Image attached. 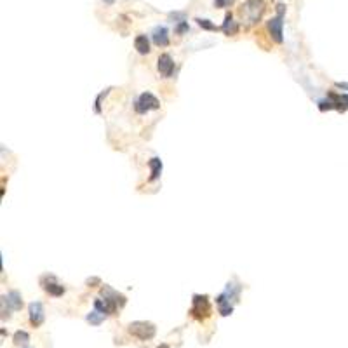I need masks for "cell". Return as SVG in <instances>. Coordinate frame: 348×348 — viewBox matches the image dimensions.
<instances>
[{"mask_svg": "<svg viewBox=\"0 0 348 348\" xmlns=\"http://www.w3.org/2000/svg\"><path fill=\"white\" fill-rule=\"evenodd\" d=\"M265 12V2L263 0H245L240 7V16L247 24H256L261 19Z\"/></svg>", "mask_w": 348, "mask_h": 348, "instance_id": "cell-1", "label": "cell"}, {"mask_svg": "<svg viewBox=\"0 0 348 348\" xmlns=\"http://www.w3.org/2000/svg\"><path fill=\"white\" fill-rule=\"evenodd\" d=\"M284 12H286V5L284 3H279L277 5V16L270 17L268 23H266V28H268L272 38L277 42V44H282L284 37H282V26H284Z\"/></svg>", "mask_w": 348, "mask_h": 348, "instance_id": "cell-2", "label": "cell"}, {"mask_svg": "<svg viewBox=\"0 0 348 348\" xmlns=\"http://www.w3.org/2000/svg\"><path fill=\"white\" fill-rule=\"evenodd\" d=\"M127 331L131 333L132 336H136V338L146 342V340H152L153 336H155V326H153L152 322L136 321V322H131V324H129Z\"/></svg>", "mask_w": 348, "mask_h": 348, "instance_id": "cell-3", "label": "cell"}, {"mask_svg": "<svg viewBox=\"0 0 348 348\" xmlns=\"http://www.w3.org/2000/svg\"><path fill=\"white\" fill-rule=\"evenodd\" d=\"M192 317L199 319V321H204L211 315V305H209V298L206 294H195L193 296V307L190 310Z\"/></svg>", "mask_w": 348, "mask_h": 348, "instance_id": "cell-4", "label": "cell"}, {"mask_svg": "<svg viewBox=\"0 0 348 348\" xmlns=\"http://www.w3.org/2000/svg\"><path fill=\"white\" fill-rule=\"evenodd\" d=\"M159 108H160V101L152 93H143L134 103V110L138 114H148V112L159 110Z\"/></svg>", "mask_w": 348, "mask_h": 348, "instance_id": "cell-5", "label": "cell"}, {"mask_svg": "<svg viewBox=\"0 0 348 348\" xmlns=\"http://www.w3.org/2000/svg\"><path fill=\"white\" fill-rule=\"evenodd\" d=\"M28 314H30V322L37 328V326H40L42 322H44L45 315H44V307H42V303H38V301H33V303H30V307H28Z\"/></svg>", "mask_w": 348, "mask_h": 348, "instance_id": "cell-6", "label": "cell"}, {"mask_svg": "<svg viewBox=\"0 0 348 348\" xmlns=\"http://www.w3.org/2000/svg\"><path fill=\"white\" fill-rule=\"evenodd\" d=\"M101 294H103V298L108 301L110 305H114L115 308H118V307H124L125 305V298L122 296V294H118L117 291H114L112 287H108V286H105L103 287V291H101Z\"/></svg>", "mask_w": 348, "mask_h": 348, "instance_id": "cell-7", "label": "cell"}, {"mask_svg": "<svg viewBox=\"0 0 348 348\" xmlns=\"http://www.w3.org/2000/svg\"><path fill=\"white\" fill-rule=\"evenodd\" d=\"M152 40L159 47H167L169 45V30L166 26H155L152 31Z\"/></svg>", "mask_w": 348, "mask_h": 348, "instance_id": "cell-8", "label": "cell"}, {"mask_svg": "<svg viewBox=\"0 0 348 348\" xmlns=\"http://www.w3.org/2000/svg\"><path fill=\"white\" fill-rule=\"evenodd\" d=\"M157 68H159L160 75L162 77H171L174 72V61L169 54H162L157 61Z\"/></svg>", "mask_w": 348, "mask_h": 348, "instance_id": "cell-9", "label": "cell"}, {"mask_svg": "<svg viewBox=\"0 0 348 348\" xmlns=\"http://www.w3.org/2000/svg\"><path fill=\"white\" fill-rule=\"evenodd\" d=\"M221 30H223L225 35H235L238 31V24L237 21H233V16H232V12H227L225 14V21H223V26H221Z\"/></svg>", "mask_w": 348, "mask_h": 348, "instance_id": "cell-10", "label": "cell"}, {"mask_svg": "<svg viewBox=\"0 0 348 348\" xmlns=\"http://www.w3.org/2000/svg\"><path fill=\"white\" fill-rule=\"evenodd\" d=\"M42 284H44V289L47 291L51 296H63L65 294V287L63 286H59L58 282H54V277H49V282H44L42 280Z\"/></svg>", "mask_w": 348, "mask_h": 348, "instance_id": "cell-11", "label": "cell"}, {"mask_svg": "<svg viewBox=\"0 0 348 348\" xmlns=\"http://www.w3.org/2000/svg\"><path fill=\"white\" fill-rule=\"evenodd\" d=\"M216 303H218V310H220V314L223 315V317H228V315L233 312V305H232L230 300H227L225 294H220V296L216 298Z\"/></svg>", "mask_w": 348, "mask_h": 348, "instance_id": "cell-12", "label": "cell"}, {"mask_svg": "<svg viewBox=\"0 0 348 348\" xmlns=\"http://www.w3.org/2000/svg\"><path fill=\"white\" fill-rule=\"evenodd\" d=\"M2 300L5 301L12 310H21V307H23V300H21V294L17 293V291H10V293L7 294V296H3Z\"/></svg>", "mask_w": 348, "mask_h": 348, "instance_id": "cell-13", "label": "cell"}, {"mask_svg": "<svg viewBox=\"0 0 348 348\" xmlns=\"http://www.w3.org/2000/svg\"><path fill=\"white\" fill-rule=\"evenodd\" d=\"M94 310L101 312L103 315H112V314H115L117 308L108 303L107 300H103V298H96V300H94Z\"/></svg>", "mask_w": 348, "mask_h": 348, "instance_id": "cell-14", "label": "cell"}, {"mask_svg": "<svg viewBox=\"0 0 348 348\" xmlns=\"http://www.w3.org/2000/svg\"><path fill=\"white\" fill-rule=\"evenodd\" d=\"M134 47L136 51L139 52V54H148L150 52V40L146 35H138V37L134 38Z\"/></svg>", "mask_w": 348, "mask_h": 348, "instance_id": "cell-15", "label": "cell"}, {"mask_svg": "<svg viewBox=\"0 0 348 348\" xmlns=\"http://www.w3.org/2000/svg\"><path fill=\"white\" fill-rule=\"evenodd\" d=\"M148 166H150V169H152L150 181H155V179L160 176V173H162V160H160L159 157H153V159L148 160Z\"/></svg>", "mask_w": 348, "mask_h": 348, "instance_id": "cell-16", "label": "cell"}, {"mask_svg": "<svg viewBox=\"0 0 348 348\" xmlns=\"http://www.w3.org/2000/svg\"><path fill=\"white\" fill-rule=\"evenodd\" d=\"M225 296H227V300H230L232 303H235V301L238 300V294H240V286H237L235 282H228L227 289H225Z\"/></svg>", "mask_w": 348, "mask_h": 348, "instance_id": "cell-17", "label": "cell"}, {"mask_svg": "<svg viewBox=\"0 0 348 348\" xmlns=\"http://www.w3.org/2000/svg\"><path fill=\"white\" fill-rule=\"evenodd\" d=\"M14 345L17 347H26L28 342H30V335H28L26 331H17L16 335H14Z\"/></svg>", "mask_w": 348, "mask_h": 348, "instance_id": "cell-18", "label": "cell"}, {"mask_svg": "<svg viewBox=\"0 0 348 348\" xmlns=\"http://www.w3.org/2000/svg\"><path fill=\"white\" fill-rule=\"evenodd\" d=\"M103 321H105V315L101 314V312H98V310L91 312V314L87 315V322H89V324H93V326H100Z\"/></svg>", "mask_w": 348, "mask_h": 348, "instance_id": "cell-19", "label": "cell"}, {"mask_svg": "<svg viewBox=\"0 0 348 348\" xmlns=\"http://www.w3.org/2000/svg\"><path fill=\"white\" fill-rule=\"evenodd\" d=\"M195 21H197V24H199L202 30H209V31H214V30H218V26L214 23H211L209 19H202V17H195Z\"/></svg>", "mask_w": 348, "mask_h": 348, "instance_id": "cell-20", "label": "cell"}, {"mask_svg": "<svg viewBox=\"0 0 348 348\" xmlns=\"http://www.w3.org/2000/svg\"><path fill=\"white\" fill-rule=\"evenodd\" d=\"M190 30V26H188V21H183V23H179V24H176L174 26V31L178 35H183V33H186V31Z\"/></svg>", "mask_w": 348, "mask_h": 348, "instance_id": "cell-21", "label": "cell"}, {"mask_svg": "<svg viewBox=\"0 0 348 348\" xmlns=\"http://www.w3.org/2000/svg\"><path fill=\"white\" fill-rule=\"evenodd\" d=\"M331 96L335 98V100H338L345 108H348V94H335V93H331Z\"/></svg>", "mask_w": 348, "mask_h": 348, "instance_id": "cell-22", "label": "cell"}, {"mask_svg": "<svg viewBox=\"0 0 348 348\" xmlns=\"http://www.w3.org/2000/svg\"><path fill=\"white\" fill-rule=\"evenodd\" d=\"M169 19H174L176 24H179V23H183V21H186V17H185V14H183V12H171Z\"/></svg>", "mask_w": 348, "mask_h": 348, "instance_id": "cell-23", "label": "cell"}, {"mask_svg": "<svg viewBox=\"0 0 348 348\" xmlns=\"http://www.w3.org/2000/svg\"><path fill=\"white\" fill-rule=\"evenodd\" d=\"M233 3V0H214V7L223 9V7H230Z\"/></svg>", "mask_w": 348, "mask_h": 348, "instance_id": "cell-24", "label": "cell"}, {"mask_svg": "<svg viewBox=\"0 0 348 348\" xmlns=\"http://www.w3.org/2000/svg\"><path fill=\"white\" fill-rule=\"evenodd\" d=\"M108 93H110V89H107L105 93H101L100 96H98V100H96V114H101V100H103V96H107Z\"/></svg>", "mask_w": 348, "mask_h": 348, "instance_id": "cell-25", "label": "cell"}, {"mask_svg": "<svg viewBox=\"0 0 348 348\" xmlns=\"http://www.w3.org/2000/svg\"><path fill=\"white\" fill-rule=\"evenodd\" d=\"M335 87H336V89H345V91H348V84H345V82H336Z\"/></svg>", "mask_w": 348, "mask_h": 348, "instance_id": "cell-26", "label": "cell"}, {"mask_svg": "<svg viewBox=\"0 0 348 348\" xmlns=\"http://www.w3.org/2000/svg\"><path fill=\"white\" fill-rule=\"evenodd\" d=\"M105 3H108V5H112V3H115V0H103Z\"/></svg>", "mask_w": 348, "mask_h": 348, "instance_id": "cell-27", "label": "cell"}, {"mask_svg": "<svg viewBox=\"0 0 348 348\" xmlns=\"http://www.w3.org/2000/svg\"><path fill=\"white\" fill-rule=\"evenodd\" d=\"M157 348H169L167 345H160V347H157Z\"/></svg>", "mask_w": 348, "mask_h": 348, "instance_id": "cell-28", "label": "cell"}]
</instances>
